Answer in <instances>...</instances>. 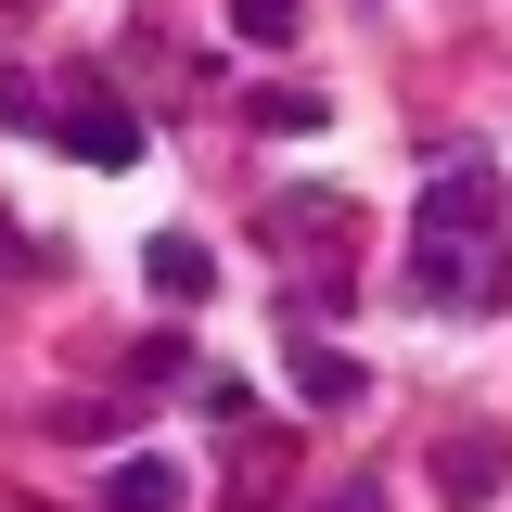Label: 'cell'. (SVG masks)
I'll list each match as a JSON object with an SVG mask.
<instances>
[{
    "label": "cell",
    "instance_id": "obj_1",
    "mask_svg": "<svg viewBox=\"0 0 512 512\" xmlns=\"http://www.w3.org/2000/svg\"><path fill=\"white\" fill-rule=\"evenodd\" d=\"M52 141L77 154V167H141V116H128L116 90H77V103L52 116Z\"/></svg>",
    "mask_w": 512,
    "mask_h": 512
},
{
    "label": "cell",
    "instance_id": "obj_2",
    "mask_svg": "<svg viewBox=\"0 0 512 512\" xmlns=\"http://www.w3.org/2000/svg\"><path fill=\"white\" fill-rule=\"evenodd\" d=\"M410 231H461V244H487V231H500V167H436V192H423Z\"/></svg>",
    "mask_w": 512,
    "mask_h": 512
},
{
    "label": "cell",
    "instance_id": "obj_3",
    "mask_svg": "<svg viewBox=\"0 0 512 512\" xmlns=\"http://www.w3.org/2000/svg\"><path fill=\"white\" fill-rule=\"evenodd\" d=\"M500 474H512L500 436H448V448H436V500H448V512H487V500H500Z\"/></svg>",
    "mask_w": 512,
    "mask_h": 512
},
{
    "label": "cell",
    "instance_id": "obj_4",
    "mask_svg": "<svg viewBox=\"0 0 512 512\" xmlns=\"http://www.w3.org/2000/svg\"><path fill=\"white\" fill-rule=\"evenodd\" d=\"M410 295H423V308H461V295H474V244H461V231H410Z\"/></svg>",
    "mask_w": 512,
    "mask_h": 512
},
{
    "label": "cell",
    "instance_id": "obj_5",
    "mask_svg": "<svg viewBox=\"0 0 512 512\" xmlns=\"http://www.w3.org/2000/svg\"><path fill=\"white\" fill-rule=\"evenodd\" d=\"M141 269H154V295H167V308H205V295H218V269H205V244H192V231H154V244H141Z\"/></svg>",
    "mask_w": 512,
    "mask_h": 512
},
{
    "label": "cell",
    "instance_id": "obj_6",
    "mask_svg": "<svg viewBox=\"0 0 512 512\" xmlns=\"http://www.w3.org/2000/svg\"><path fill=\"white\" fill-rule=\"evenodd\" d=\"M103 512H180V461H154V448H128L116 474H103Z\"/></svg>",
    "mask_w": 512,
    "mask_h": 512
},
{
    "label": "cell",
    "instance_id": "obj_7",
    "mask_svg": "<svg viewBox=\"0 0 512 512\" xmlns=\"http://www.w3.org/2000/svg\"><path fill=\"white\" fill-rule=\"evenodd\" d=\"M295 397H308V410H359V359H346V346H308V333H295Z\"/></svg>",
    "mask_w": 512,
    "mask_h": 512
},
{
    "label": "cell",
    "instance_id": "obj_8",
    "mask_svg": "<svg viewBox=\"0 0 512 512\" xmlns=\"http://www.w3.org/2000/svg\"><path fill=\"white\" fill-rule=\"evenodd\" d=\"M244 128H256V141H320V90H295V77H269V90L244 103Z\"/></svg>",
    "mask_w": 512,
    "mask_h": 512
},
{
    "label": "cell",
    "instance_id": "obj_9",
    "mask_svg": "<svg viewBox=\"0 0 512 512\" xmlns=\"http://www.w3.org/2000/svg\"><path fill=\"white\" fill-rule=\"evenodd\" d=\"M231 26H244L256 52H282V39H295V0H231Z\"/></svg>",
    "mask_w": 512,
    "mask_h": 512
},
{
    "label": "cell",
    "instance_id": "obj_10",
    "mask_svg": "<svg viewBox=\"0 0 512 512\" xmlns=\"http://www.w3.org/2000/svg\"><path fill=\"white\" fill-rule=\"evenodd\" d=\"M52 116H64V103L39 90V77H0V128H52Z\"/></svg>",
    "mask_w": 512,
    "mask_h": 512
},
{
    "label": "cell",
    "instance_id": "obj_11",
    "mask_svg": "<svg viewBox=\"0 0 512 512\" xmlns=\"http://www.w3.org/2000/svg\"><path fill=\"white\" fill-rule=\"evenodd\" d=\"M320 512H384V487H333V500H320Z\"/></svg>",
    "mask_w": 512,
    "mask_h": 512
}]
</instances>
